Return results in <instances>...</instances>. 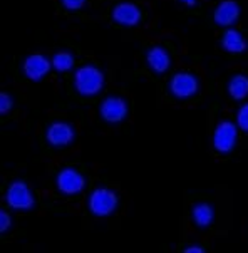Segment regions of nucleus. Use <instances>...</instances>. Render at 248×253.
I'll return each instance as SVG.
<instances>
[{
  "mask_svg": "<svg viewBox=\"0 0 248 253\" xmlns=\"http://www.w3.org/2000/svg\"><path fill=\"white\" fill-rule=\"evenodd\" d=\"M74 84L79 94L83 96H96L101 92L102 85H104V76L102 72L94 66H84L76 72Z\"/></svg>",
  "mask_w": 248,
  "mask_h": 253,
  "instance_id": "nucleus-1",
  "label": "nucleus"
},
{
  "mask_svg": "<svg viewBox=\"0 0 248 253\" xmlns=\"http://www.w3.org/2000/svg\"><path fill=\"white\" fill-rule=\"evenodd\" d=\"M118 207V196L108 188H97L89 198V210L96 216H108Z\"/></svg>",
  "mask_w": 248,
  "mask_h": 253,
  "instance_id": "nucleus-2",
  "label": "nucleus"
},
{
  "mask_svg": "<svg viewBox=\"0 0 248 253\" xmlns=\"http://www.w3.org/2000/svg\"><path fill=\"white\" fill-rule=\"evenodd\" d=\"M7 203L15 210H31L34 207V196L24 181H15L8 186L5 195Z\"/></svg>",
  "mask_w": 248,
  "mask_h": 253,
  "instance_id": "nucleus-3",
  "label": "nucleus"
},
{
  "mask_svg": "<svg viewBox=\"0 0 248 253\" xmlns=\"http://www.w3.org/2000/svg\"><path fill=\"white\" fill-rule=\"evenodd\" d=\"M198 79L195 76L188 74V72H178L169 83L171 94L179 97V99H186V97L195 96L198 92Z\"/></svg>",
  "mask_w": 248,
  "mask_h": 253,
  "instance_id": "nucleus-4",
  "label": "nucleus"
},
{
  "mask_svg": "<svg viewBox=\"0 0 248 253\" xmlns=\"http://www.w3.org/2000/svg\"><path fill=\"white\" fill-rule=\"evenodd\" d=\"M237 143V127L233 123L223 121L218 124L215 136H213V144L220 153H230Z\"/></svg>",
  "mask_w": 248,
  "mask_h": 253,
  "instance_id": "nucleus-5",
  "label": "nucleus"
},
{
  "mask_svg": "<svg viewBox=\"0 0 248 253\" xmlns=\"http://www.w3.org/2000/svg\"><path fill=\"white\" fill-rule=\"evenodd\" d=\"M84 178L79 171L72 168H64L57 174V188L64 195H76V193L84 190Z\"/></svg>",
  "mask_w": 248,
  "mask_h": 253,
  "instance_id": "nucleus-6",
  "label": "nucleus"
},
{
  "mask_svg": "<svg viewBox=\"0 0 248 253\" xmlns=\"http://www.w3.org/2000/svg\"><path fill=\"white\" fill-rule=\"evenodd\" d=\"M101 116L108 123H119L127 116V104L121 97H108L101 104Z\"/></svg>",
  "mask_w": 248,
  "mask_h": 253,
  "instance_id": "nucleus-7",
  "label": "nucleus"
},
{
  "mask_svg": "<svg viewBox=\"0 0 248 253\" xmlns=\"http://www.w3.org/2000/svg\"><path fill=\"white\" fill-rule=\"evenodd\" d=\"M50 66L52 62L49 61L44 55H39V54H34V55H29L24 62V72L29 79L32 81H41L47 72L50 71Z\"/></svg>",
  "mask_w": 248,
  "mask_h": 253,
  "instance_id": "nucleus-8",
  "label": "nucleus"
},
{
  "mask_svg": "<svg viewBox=\"0 0 248 253\" xmlns=\"http://www.w3.org/2000/svg\"><path fill=\"white\" fill-rule=\"evenodd\" d=\"M74 139V129L67 123H54L47 129V141L52 146H67Z\"/></svg>",
  "mask_w": 248,
  "mask_h": 253,
  "instance_id": "nucleus-9",
  "label": "nucleus"
},
{
  "mask_svg": "<svg viewBox=\"0 0 248 253\" xmlns=\"http://www.w3.org/2000/svg\"><path fill=\"white\" fill-rule=\"evenodd\" d=\"M113 19L121 25H136L141 19V12L134 3H119L113 10Z\"/></svg>",
  "mask_w": 248,
  "mask_h": 253,
  "instance_id": "nucleus-10",
  "label": "nucleus"
},
{
  "mask_svg": "<svg viewBox=\"0 0 248 253\" xmlns=\"http://www.w3.org/2000/svg\"><path fill=\"white\" fill-rule=\"evenodd\" d=\"M238 15H240L238 3L233 2V0H226V2H221L218 5L215 12V22L218 25H232L237 22Z\"/></svg>",
  "mask_w": 248,
  "mask_h": 253,
  "instance_id": "nucleus-11",
  "label": "nucleus"
},
{
  "mask_svg": "<svg viewBox=\"0 0 248 253\" xmlns=\"http://www.w3.org/2000/svg\"><path fill=\"white\" fill-rule=\"evenodd\" d=\"M148 64L155 72L163 74L165 71H168L171 61H169L168 52H166L163 47H153V49L148 52Z\"/></svg>",
  "mask_w": 248,
  "mask_h": 253,
  "instance_id": "nucleus-12",
  "label": "nucleus"
},
{
  "mask_svg": "<svg viewBox=\"0 0 248 253\" xmlns=\"http://www.w3.org/2000/svg\"><path fill=\"white\" fill-rule=\"evenodd\" d=\"M223 47L230 52H243L247 49V42L240 32L228 31L223 37Z\"/></svg>",
  "mask_w": 248,
  "mask_h": 253,
  "instance_id": "nucleus-13",
  "label": "nucleus"
},
{
  "mask_svg": "<svg viewBox=\"0 0 248 253\" xmlns=\"http://www.w3.org/2000/svg\"><path fill=\"white\" fill-rule=\"evenodd\" d=\"M228 91L230 96L233 99H243V97L248 96V77L245 76H235L228 84Z\"/></svg>",
  "mask_w": 248,
  "mask_h": 253,
  "instance_id": "nucleus-14",
  "label": "nucleus"
},
{
  "mask_svg": "<svg viewBox=\"0 0 248 253\" xmlns=\"http://www.w3.org/2000/svg\"><path fill=\"white\" fill-rule=\"evenodd\" d=\"M193 220L198 226H208L213 221V208L207 203H198L193 208Z\"/></svg>",
  "mask_w": 248,
  "mask_h": 253,
  "instance_id": "nucleus-15",
  "label": "nucleus"
},
{
  "mask_svg": "<svg viewBox=\"0 0 248 253\" xmlns=\"http://www.w3.org/2000/svg\"><path fill=\"white\" fill-rule=\"evenodd\" d=\"M74 66V57L69 52H59L52 57V67L59 72H66Z\"/></svg>",
  "mask_w": 248,
  "mask_h": 253,
  "instance_id": "nucleus-16",
  "label": "nucleus"
},
{
  "mask_svg": "<svg viewBox=\"0 0 248 253\" xmlns=\"http://www.w3.org/2000/svg\"><path fill=\"white\" fill-rule=\"evenodd\" d=\"M238 126H240L243 131H248V104H245L238 111Z\"/></svg>",
  "mask_w": 248,
  "mask_h": 253,
  "instance_id": "nucleus-17",
  "label": "nucleus"
},
{
  "mask_svg": "<svg viewBox=\"0 0 248 253\" xmlns=\"http://www.w3.org/2000/svg\"><path fill=\"white\" fill-rule=\"evenodd\" d=\"M12 104H14L12 97L8 96V94L3 92L2 96H0V113H2V114H7L8 111L12 109Z\"/></svg>",
  "mask_w": 248,
  "mask_h": 253,
  "instance_id": "nucleus-18",
  "label": "nucleus"
},
{
  "mask_svg": "<svg viewBox=\"0 0 248 253\" xmlns=\"http://www.w3.org/2000/svg\"><path fill=\"white\" fill-rule=\"evenodd\" d=\"M85 0H62L64 7L69 8V10H76V8H81L84 5Z\"/></svg>",
  "mask_w": 248,
  "mask_h": 253,
  "instance_id": "nucleus-19",
  "label": "nucleus"
},
{
  "mask_svg": "<svg viewBox=\"0 0 248 253\" xmlns=\"http://www.w3.org/2000/svg\"><path fill=\"white\" fill-rule=\"evenodd\" d=\"M10 223H12L10 216H8L5 211L0 213V230H2V231H7V228L10 226Z\"/></svg>",
  "mask_w": 248,
  "mask_h": 253,
  "instance_id": "nucleus-20",
  "label": "nucleus"
},
{
  "mask_svg": "<svg viewBox=\"0 0 248 253\" xmlns=\"http://www.w3.org/2000/svg\"><path fill=\"white\" fill-rule=\"evenodd\" d=\"M185 252L186 253H191V252H193V253H203V248H200V247H190V248H186Z\"/></svg>",
  "mask_w": 248,
  "mask_h": 253,
  "instance_id": "nucleus-21",
  "label": "nucleus"
},
{
  "mask_svg": "<svg viewBox=\"0 0 248 253\" xmlns=\"http://www.w3.org/2000/svg\"><path fill=\"white\" fill-rule=\"evenodd\" d=\"M181 2H185L186 5H195V3H196V0H181Z\"/></svg>",
  "mask_w": 248,
  "mask_h": 253,
  "instance_id": "nucleus-22",
  "label": "nucleus"
}]
</instances>
